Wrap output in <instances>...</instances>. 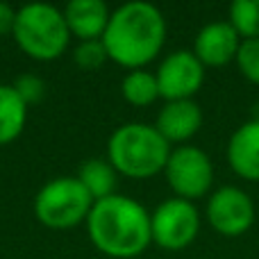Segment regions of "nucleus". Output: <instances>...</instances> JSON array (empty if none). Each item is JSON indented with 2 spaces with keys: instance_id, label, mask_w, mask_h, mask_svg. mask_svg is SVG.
Listing matches in <instances>:
<instances>
[{
  "instance_id": "1",
  "label": "nucleus",
  "mask_w": 259,
  "mask_h": 259,
  "mask_svg": "<svg viewBox=\"0 0 259 259\" xmlns=\"http://www.w3.org/2000/svg\"><path fill=\"white\" fill-rule=\"evenodd\" d=\"M100 41L109 59L137 71L161 53L166 41V18L152 3L132 0L112 12Z\"/></svg>"
},
{
  "instance_id": "2",
  "label": "nucleus",
  "mask_w": 259,
  "mask_h": 259,
  "mask_svg": "<svg viewBox=\"0 0 259 259\" xmlns=\"http://www.w3.org/2000/svg\"><path fill=\"white\" fill-rule=\"evenodd\" d=\"M87 230L94 246L114 259H132L152 243L150 214L141 202L121 193L94 202Z\"/></svg>"
},
{
  "instance_id": "3",
  "label": "nucleus",
  "mask_w": 259,
  "mask_h": 259,
  "mask_svg": "<svg viewBox=\"0 0 259 259\" xmlns=\"http://www.w3.org/2000/svg\"><path fill=\"white\" fill-rule=\"evenodd\" d=\"M109 164L127 178L143 180L161 173L170 157V143L148 123H125L116 127L107 143Z\"/></svg>"
},
{
  "instance_id": "4",
  "label": "nucleus",
  "mask_w": 259,
  "mask_h": 259,
  "mask_svg": "<svg viewBox=\"0 0 259 259\" xmlns=\"http://www.w3.org/2000/svg\"><path fill=\"white\" fill-rule=\"evenodd\" d=\"M12 34L23 53L41 62L57 59L66 50L68 39H71L64 12L48 3L23 5L16 12Z\"/></svg>"
},
{
  "instance_id": "5",
  "label": "nucleus",
  "mask_w": 259,
  "mask_h": 259,
  "mask_svg": "<svg viewBox=\"0 0 259 259\" xmlns=\"http://www.w3.org/2000/svg\"><path fill=\"white\" fill-rule=\"evenodd\" d=\"M94 202L77 178H55L36 193L34 214L48 228L66 230L87 221Z\"/></svg>"
},
{
  "instance_id": "6",
  "label": "nucleus",
  "mask_w": 259,
  "mask_h": 259,
  "mask_svg": "<svg viewBox=\"0 0 259 259\" xmlns=\"http://www.w3.org/2000/svg\"><path fill=\"white\" fill-rule=\"evenodd\" d=\"M164 175L168 187L175 191V198L193 202L207 196L214 184V164L202 148L178 146L170 150Z\"/></svg>"
},
{
  "instance_id": "7",
  "label": "nucleus",
  "mask_w": 259,
  "mask_h": 259,
  "mask_svg": "<svg viewBox=\"0 0 259 259\" xmlns=\"http://www.w3.org/2000/svg\"><path fill=\"white\" fill-rule=\"evenodd\" d=\"M152 241L166 250H182L196 241L200 232V214L196 205L182 198H168L150 214Z\"/></svg>"
},
{
  "instance_id": "8",
  "label": "nucleus",
  "mask_w": 259,
  "mask_h": 259,
  "mask_svg": "<svg viewBox=\"0 0 259 259\" xmlns=\"http://www.w3.org/2000/svg\"><path fill=\"white\" fill-rule=\"evenodd\" d=\"M159 98L170 100H193L205 82V66L193 55V50H175L161 59L155 73Z\"/></svg>"
},
{
  "instance_id": "9",
  "label": "nucleus",
  "mask_w": 259,
  "mask_h": 259,
  "mask_svg": "<svg viewBox=\"0 0 259 259\" xmlns=\"http://www.w3.org/2000/svg\"><path fill=\"white\" fill-rule=\"evenodd\" d=\"M207 221L223 237H241L255 223V202L243 189L221 187L207 200Z\"/></svg>"
},
{
  "instance_id": "10",
  "label": "nucleus",
  "mask_w": 259,
  "mask_h": 259,
  "mask_svg": "<svg viewBox=\"0 0 259 259\" xmlns=\"http://www.w3.org/2000/svg\"><path fill=\"white\" fill-rule=\"evenodd\" d=\"M241 36L230 25V21H214L200 27L193 41V55L200 59L202 66H225L237 62Z\"/></svg>"
},
{
  "instance_id": "11",
  "label": "nucleus",
  "mask_w": 259,
  "mask_h": 259,
  "mask_svg": "<svg viewBox=\"0 0 259 259\" xmlns=\"http://www.w3.org/2000/svg\"><path fill=\"white\" fill-rule=\"evenodd\" d=\"M228 164L241 180L259 182V118L246 121L228 141Z\"/></svg>"
},
{
  "instance_id": "12",
  "label": "nucleus",
  "mask_w": 259,
  "mask_h": 259,
  "mask_svg": "<svg viewBox=\"0 0 259 259\" xmlns=\"http://www.w3.org/2000/svg\"><path fill=\"white\" fill-rule=\"evenodd\" d=\"M155 127L168 143H184L202 127V109L196 100H170L157 114Z\"/></svg>"
},
{
  "instance_id": "13",
  "label": "nucleus",
  "mask_w": 259,
  "mask_h": 259,
  "mask_svg": "<svg viewBox=\"0 0 259 259\" xmlns=\"http://www.w3.org/2000/svg\"><path fill=\"white\" fill-rule=\"evenodd\" d=\"M112 12L103 0H71L64 7L68 32L75 34L80 41L103 39Z\"/></svg>"
},
{
  "instance_id": "14",
  "label": "nucleus",
  "mask_w": 259,
  "mask_h": 259,
  "mask_svg": "<svg viewBox=\"0 0 259 259\" xmlns=\"http://www.w3.org/2000/svg\"><path fill=\"white\" fill-rule=\"evenodd\" d=\"M27 105L12 84H0V146L14 141L25 127Z\"/></svg>"
},
{
  "instance_id": "15",
  "label": "nucleus",
  "mask_w": 259,
  "mask_h": 259,
  "mask_svg": "<svg viewBox=\"0 0 259 259\" xmlns=\"http://www.w3.org/2000/svg\"><path fill=\"white\" fill-rule=\"evenodd\" d=\"M82 182V187L89 191L94 200H103L107 196H114L116 189V168L109 164V159H87L82 161L80 170L75 175Z\"/></svg>"
},
{
  "instance_id": "16",
  "label": "nucleus",
  "mask_w": 259,
  "mask_h": 259,
  "mask_svg": "<svg viewBox=\"0 0 259 259\" xmlns=\"http://www.w3.org/2000/svg\"><path fill=\"white\" fill-rule=\"evenodd\" d=\"M121 91H123V98H125L130 105H137V107L152 105L159 98V87H157L155 73H148V71H143V68L130 71L127 75L123 77Z\"/></svg>"
},
{
  "instance_id": "17",
  "label": "nucleus",
  "mask_w": 259,
  "mask_h": 259,
  "mask_svg": "<svg viewBox=\"0 0 259 259\" xmlns=\"http://www.w3.org/2000/svg\"><path fill=\"white\" fill-rule=\"evenodd\" d=\"M228 21L243 41L259 39V0H234Z\"/></svg>"
},
{
  "instance_id": "18",
  "label": "nucleus",
  "mask_w": 259,
  "mask_h": 259,
  "mask_svg": "<svg viewBox=\"0 0 259 259\" xmlns=\"http://www.w3.org/2000/svg\"><path fill=\"white\" fill-rule=\"evenodd\" d=\"M237 66L248 82L259 87V39L241 41V48L237 55Z\"/></svg>"
},
{
  "instance_id": "19",
  "label": "nucleus",
  "mask_w": 259,
  "mask_h": 259,
  "mask_svg": "<svg viewBox=\"0 0 259 259\" xmlns=\"http://www.w3.org/2000/svg\"><path fill=\"white\" fill-rule=\"evenodd\" d=\"M73 57H75L77 66L91 71V68H98V66L105 64V59H107V50H105V46H103L100 39L80 41V46H77L75 53H73Z\"/></svg>"
},
{
  "instance_id": "20",
  "label": "nucleus",
  "mask_w": 259,
  "mask_h": 259,
  "mask_svg": "<svg viewBox=\"0 0 259 259\" xmlns=\"http://www.w3.org/2000/svg\"><path fill=\"white\" fill-rule=\"evenodd\" d=\"M12 87L16 89V94L21 96L25 105L39 103V100L44 98V94H46L44 80H41L39 75H34V73H23V75H18L16 82H14Z\"/></svg>"
},
{
  "instance_id": "21",
  "label": "nucleus",
  "mask_w": 259,
  "mask_h": 259,
  "mask_svg": "<svg viewBox=\"0 0 259 259\" xmlns=\"http://www.w3.org/2000/svg\"><path fill=\"white\" fill-rule=\"evenodd\" d=\"M14 23H16V12L12 5L0 3V34L14 32Z\"/></svg>"
}]
</instances>
